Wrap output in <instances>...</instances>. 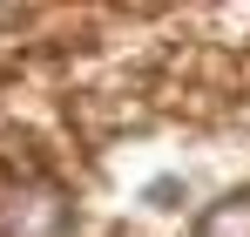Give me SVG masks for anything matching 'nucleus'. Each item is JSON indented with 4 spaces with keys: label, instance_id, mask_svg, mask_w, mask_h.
<instances>
[{
    "label": "nucleus",
    "instance_id": "obj_1",
    "mask_svg": "<svg viewBox=\"0 0 250 237\" xmlns=\"http://www.w3.org/2000/svg\"><path fill=\"white\" fill-rule=\"evenodd\" d=\"M68 231V203L54 190H14L0 203V237H61Z\"/></svg>",
    "mask_w": 250,
    "mask_h": 237
}]
</instances>
